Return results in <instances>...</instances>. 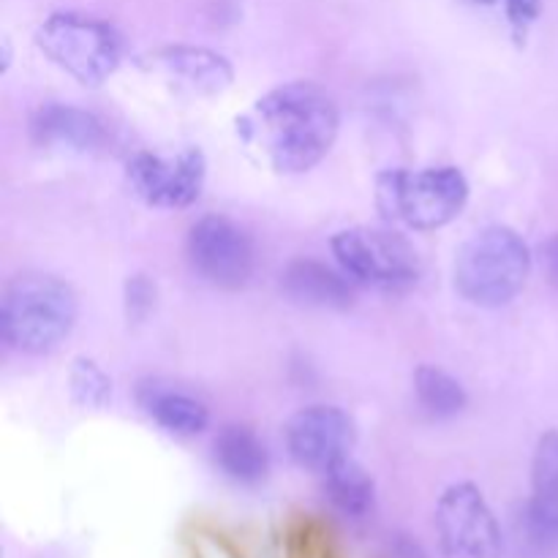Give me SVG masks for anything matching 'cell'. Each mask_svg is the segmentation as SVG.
<instances>
[{
	"label": "cell",
	"mask_w": 558,
	"mask_h": 558,
	"mask_svg": "<svg viewBox=\"0 0 558 558\" xmlns=\"http://www.w3.org/2000/svg\"><path fill=\"white\" fill-rule=\"evenodd\" d=\"M341 114L316 82L294 80L265 93L238 118L245 150L278 174L314 169L336 145Z\"/></svg>",
	"instance_id": "1"
},
{
	"label": "cell",
	"mask_w": 558,
	"mask_h": 558,
	"mask_svg": "<svg viewBox=\"0 0 558 558\" xmlns=\"http://www.w3.org/2000/svg\"><path fill=\"white\" fill-rule=\"evenodd\" d=\"M80 314L74 289L54 276L25 272L5 287L3 341L22 354H49L71 336Z\"/></svg>",
	"instance_id": "2"
},
{
	"label": "cell",
	"mask_w": 558,
	"mask_h": 558,
	"mask_svg": "<svg viewBox=\"0 0 558 558\" xmlns=\"http://www.w3.org/2000/svg\"><path fill=\"white\" fill-rule=\"evenodd\" d=\"M532 251L510 227H488L469 238L456 256V289L477 308H501L526 287Z\"/></svg>",
	"instance_id": "3"
},
{
	"label": "cell",
	"mask_w": 558,
	"mask_h": 558,
	"mask_svg": "<svg viewBox=\"0 0 558 558\" xmlns=\"http://www.w3.org/2000/svg\"><path fill=\"white\" fill-rule=\"evenodd\" d=\"M469 202V180L458 167L385 169L376 178V207L392 223L434 232L463 213Z\"/></svg>",
	"instance_id": "4"
},
{
	"label": "cell",
	"mask_w": 558,
	"mask_h": 558,
	"mask_svg": "<svg viewBox=\"0 0 558 558\" xmlns=\"http://www.w3.org/2000/svg\"><path fill=\"white\" fill-rule=\"evenodd\" d=\"M36 44L58 69L85 87L104 85L123 60L118 31L82 14H52L36 31Z\"/></svg>",
	"instance_id": "5"
},
{
	"label": "cell",
	"mask_w": 558,
	"mask_h": 558,
	"mask_svg": "<svg viewBox=\"0 0 558 558\" xmlns=\"http://www.w3.org/2000/svg\"><path fill=\"white\" fill-rule=\"evenodd\" d=\"M332 254L352 281L379 292H407L420 281V256L403 234L381 227H352L332 238Z\"/></svg>",
	"instance_id": "6"
},
{
	"label": "cell",
	"mask_w": 558,
	"mask_h": 558,
	"mask_svg": "<svg viewBox=\"0 0 558 558\" xmlns=\"http://www.w3.org/2000/svg\"><path fill=\"white\" fill-rule=\"evenodd\" d=\"M441 558H499L505 548L499 521L474 483H456L436 505Z\"/></svg>",
	"instance_id": "7"
},
{
	"label": "cell",
	"mask_w": 558,
	"mask_h": 558,
	"mask_svg": "<svg viewBox=\"0 0 558 558\" xmlns=\"http://www.w3.org/2000/svg\"><path fill=\"white\" fill-rule=\"evenodd\" d=\"M205 180L207 161L199 147H189L172 158L142 150L125 163V183L131 194L161 210H183L194 205L202 196Z\"/></svg>",
	"instance_id": "8"
},
{
	"label": "cell",
	"mask_w": 558,
	"mask_h": 558,
	"mask_svg": "<svg viewBox=\"0 0 558 558\" xmlns=\"http://www.w3.org/2000/svg\"><path fill=\"white\" fill-rule=\"evenodd\" d=\"M189 262L213 287L240 289L254 276V240L232 218L205 216L189 232Z\"/></svg>",
	"instance_id": "9"
},
{
	"label": "cell",
	"mask_w": 558,
	"mask_h": 558,
	"mask_svg": "<svg viewBox=\"0 0 558 558\" xmlns=\"http://www.w3.org/2000/svg\"><path fill=\"white\" fill-rule=\"evenodd\" d=\"M287 450L294 463L308 472L325 474L336 463L352 458L357 428L354 420L338 407L300 409L287 423Z\"/></svg>",
	"instance_id": "10"
},
{
	"label": "cell",
	"mask_w": 558,
	"mask_h": 558,
	"mask_svg": "<svg viewBox=\"0 0 558 558\" xmlns=\"http://www.w3.org/2000/svg\"><path fill=\"white\" fill-rule=\"evenodd\" d=\"M142 69L189 98L221 96L234 76L229 60L205 47H163L147 54Z\"/></svg>",
	"instance_id": "11"
},
{
	"label": "cell",
	"mask_w": 558,
	"mask_h": 558,
	"mask_svg": "<svg viewBox=\"0 0 558 558\" xmlns=\"http://www.w3.org/2000/svg\"><path fill=\"white\" fill-rule=\"evenodd\" d=\"M31 134L41 147H65L76 153H96L107 145V129L93 112L71 104H44L33 112Z\"/></svg>",
	"instance_id": "12"
},
{
	"label": "cell",
	"mask_w": 558,
	"mask_h": 558,
	"mask_svg": "<svg viewBox=\"0 0 558 558\" xmlns=\"http://www.w3.org/2000/svg\"><path fill=\"white\" fill-rule=\"evenodd\" d=\"M281 289L292 303L308 305V308L343 311L352 305L354 292L347 281V272H336L332 267L314 259L289 262L281 272Z\"/></svg>",
	"instance_id": "13"
},
{
	"label": "cell",
	"mask_w": 558,
	"mask_h": 558,
	"mask_svg": "<svg viewBox=\"0 0 558 558\" xmlns=\"http://www.w3.org/2000/svg\"><path fill=\"white\" fill-rule=\"evenodd\" d=\"M213 458H216L218 469L240 485L265 483L267 472H270V456H267L265 445L245 425H223L213 441Z\"/></svg>",
	"instance_id": "14"
},
{
	"label": "cell",
	"mask_w": 558,
	"mask_h": 558,
	"mask_svg": "<svg viewBox=\"0 0 558 558\" xmlns=\"http://www.w3.org/2000/svg\"><path fill=\"white\" fill-rule=\"evenodd\" d=\"M140 407L147 417L174 436H196L210 423V412L199 398L161 385L140 387Z\"/></svg>",
	"instance_id": "15"
},
{
	"label": "cell",
	"mask_w": 558,
	"mask_h": 558,
	"mask_svg": "<svg viewBox=\"0 0 558 558\" xmlns=\"http://www.w3.org/2000/svg\"><path fill=\"white\" fill-rule=\"evenodd\" d=\"M322 483H325L327 501H330L341 515L360 521V518L371 515V510H374V480H371V474L365 472L357 461H352V458L327 469V472L322 474Z\"/></svg>",
	"instance_id": "16"
},
{
	"label": "cell",
	"mask_w": 558,
	"mask_h": 558,
	"mask_svg": "<svg viewBox=\"0 0 558 558\" xmlns=\"http://www.w3.org/2000/svg\"><path fill=\"white\" fill-rule=\"evenodd\" d=\"M526 510L558 537V430L537 441L532 463V499Z\"/></svg>",
	"instance_id": "17"
},
{
	"label": "cell",
	"mask_w": 558,
	"mask_h": 558,
	"mask_svg": "<svg viewBox=\"0 0 558 558\" xmlns=\"http://www.w3.org/2000/svg\"><path fill=\"white\" fill-rule=\"evenodd\" d=\"M414 392H417V401L430 417H456L466 409L469 398L466 390L458 379H452L447 371L436 368V365H420L414 371Z\"/></svg>",
	"instance_id": "18"
},
{
	"label": "cell",
	"mask_w": 558,
	"mask_h": 558,
	"mask_svg": "<svg viewBox=\"0 0 558 558\" xmlns=\"http://www.w3.org/2000/svg\"><path fill=\"white\" fill-rule=\"evenodd\" d=\"M287 558H341L325 523L314 515H298L287 529Z\"/></svg>",
	"instance_id": "19"
},
{
	"label": "cell",
	"mask_w": 558,
	"mask_h": 558,
	"mask_svg": "<svg viewBox=\"0 0 558 558\" xmlns=\"http://www.w3.org/2000/svg\"><path fill=\"white\" fill-rule=\"evenodd\" d=\"M71 398L82 409H104L112 401V381L93 360L76 357L71 365Z\"/></svg>",
	"instance_id": "20"
},
{
	"label": "cell",
	"mask_w": 558,
	"mask_h": 558,
	"mask_svg": "<svg viewBox=\"0 0 558 558\" xmlns=\"http://www.w3.org/2000/svg\"><path fill=\"white\" fill-rule=\"evenodd\" d=\"M123 305H125V319L140 325L156 308V283L147 276H131L123 287Z\"/></svg>",
	"instance_id": "21"
},
{
	"label": "cell",
	"mask_w": 558,
	"mask_h": 558,
	"mask_svg": "<svg viewBox=\"0 0 558 558\" xmlns=\"http://www.w3.org/2000/svg\"><path fill=\"white\" fill-rule=\"evenodd\" d=\"M507 3V20L512 25V36L518 44L526 41L529 27L537 22L539 16V0H505Z\"/></svg>",
	"instance_id": "22"
},
{
	"label": "cell",
	"mask_w": 558,
	"mask_h": 558,
	"mask_svg": "<svg viewBox=\"0 0 558 558\" xmlns=\"http://www.w3.org/2000/svg\"><path fill=\"white\" fill-rule=\"evenodd\" d=\"M387 558H428V556L423 554V548H420L412 537L398 534V537L390 543V556Z\"/></svg>",
	"instance_id": "23"
},
{
	"label": "cell",
	"mask_w": 558,
	"mask_h": 558,
	"mask_svg": "<svg viewBox=\"0 0 558 558\" xmlns=\"http://www.w3.org/2000/svg\"><path fill=\"white\" fill-rule=\"evenodd\" d=\"M543 265L548 281L558 289V234H554V238L543 245Z\"/></svg>",
	"instance_id": "24"
},
{
	"label": "cell",
	"mask_w": 558,
	"mask_h": 558,
	"mask_svg": "<svg viewBox=\"0 0 558 558\" xmlns=\"http://www.w3.org/2000/svg\"><path fill=\"white\" fill-rule=\"evenodd\" d=\"M469 3H480V5H488V3H496V0H469Z\"/></svg>",
	"instance_id": "25"
}]
</instances>
